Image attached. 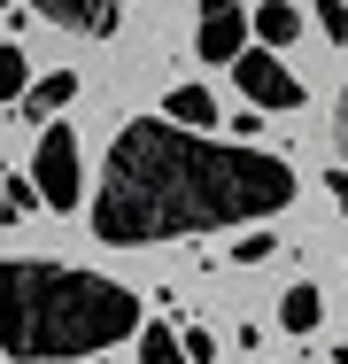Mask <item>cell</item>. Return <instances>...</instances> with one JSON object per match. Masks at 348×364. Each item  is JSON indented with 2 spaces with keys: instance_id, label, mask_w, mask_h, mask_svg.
Masks as SVG:
<instances>
[{
  "instance_id": "cell-1",
  "label": "cell",
  "mask_w": 348,
  "mask_h": 364,
  "mask_svg": "<svg viewBox=\"0 0 348 364\" xmlns=\"http://www.w3.org/2000/svg\"><path fill=\"white\" fill-rule=\"evenodd\" d=\"M294 202V171L256 140L178 132L163 117H139L109 140V171L93 194V240L109 248H155L186 232L256 225Z\"/></svg>"
},
{
  "instance_id": "cell-2",
  "label": "cell",
  "mask_w": 348,
  "mask_h": 364,
  "mask_svg": "<svg viewBox=\"0 0 348 364\" xmlns=\"http://www.w3.org/2000/svg\"><path fill=\"white\" fill-rule=\"evenodd\" d=\"M139 333V294L101 279V272H70L39 256H8L0 264V349L16 364H62V357H101Z\"/></svg>"
},
{
  "instance_id": "cell-3",
  "label": "cell",
  "mask_w": 348,
  "mask_h": 364,
  "mask_svg": "<svg viewBox=\"0 0 348 364\" xmlns=\"http://www.w3.org/2000/svg\"><path fill=\"white\" fill-rule=\"evenodd\" d=\"M31 186H39L47 210H77V194H85V163H77V132H70V124H47V132H39Z\"/></svg>"
},
{
  "instance_id": "cell-4",
  "label": "cell",
  "mask_w": 348,
  "mask_h": 364,
  "mask_svg": "<svg viewBox=\"0 0 348 364\" xmlns=\"http://www.w3.org/2000/svg\"><path fill=\"white\" fill-rule=\"evenodd\" d=\"M232 85H240V101H248V109H263V117H278V109H302V77L286 70L271 47H256V55L240 47V55H232Z\"/></svg>"
},
{
  "instance_id": "cell-5",
  "label": "cell",
  "mask_w": 348,
  "mask_h": 364,
  "mask_svg": "<svg viewBox=\"0 0 348 364\" xmlns=\"http://www.w3.org/2000/svg\"><path fill=\"white\" fill-rule=\"evenodd\" d=\"M240 47H248V16H240V0H194V55L232 63Z\"/></svg>"
},
{
  "instance_id": "cell-6",
  "label": "cell",
  "mask_w": 348,
  "mask_h": 364,
  "mask_svg": "<svg viewBox=\"0 0 348 364\" xmlns=\"http://www.w3.org/2000/svg\"><path fill=\"white\" fill-rule=\"evenodd\" d=\"M70 101H77V70H55V77H31V85L16 93V117H31V124H55Z\"/></svg>"
},
{
  "instance_id": "cell-7",
  "label": "cell",
  "mask_w": 348,
  "mask_h": 364,
  "mask_svg": "<svg viewBox=\"0 0 348 364\" xmlns=\"http://www.w3.org/2000/svg\"><path fill=\"white\" fill-rule=\"evenodd\" d=\"M47 23H62V31H85V39H101V31H116V0H31Z\"/></svg>"
},
{
  "instance_id": "cell-8",
  "label": "cell",
  "mask_w": 348,
  "mask_h": 364,
  "mask_svg": "<svg viewBox=\"0 0 348 364\" xmlns=\"http://www.w3.org/2000/svg\"><path fill=\"white\" fill-rule=\"evenodd\" d=\"M163 124H178V132H217V101H209L202 85H178V93L163 101Z\"/></svg>"
},
{
  "instance_id": "cell-9",
  "label": "cell",
  "mask_w": 348,
  "mask_h": 364,
  "mask_svg": "<svg viewBox=\"0 0 348 364\" xmlns=\"http://www.w3.org/2000/svg\"><path fill=\"white\" fill-rule=\"evenodd\" d=\"M256 39H263V47L302 39V8H294V0H263V8H256Z\"/></svg>"
},
{
  "instance_id": "cell-10",
  "label": "cell",
  "mask_w": 348,
  "mask_h": 364,
  "mask_svg": "<svg viewBox=\"0 0 348 364\" xmlns=\"http://www.w3.org/2000/svg\"><path fill=\"white\" fill-rule=\"evenodd\" d=\"M317 318H325V294L317 287H286V302H278V326H286V333H317Z\"/></svg>"
},
{
  "instance_id": "cell-11",
  "label": "cell",
  "mask_w": 348,
  "mask_h": 364,
  "mask_svg": "<svg viewBox=\"0 0 348 364\" xmlns=\"http://www.w3.org/2000/svg\"><path fill=\"white\" fill-rule=\"evenodd\" d=\"M139 364H186L178 326H139Z\"/></svg>"
},
{
  "instance_id": "cell-12",
  "label": "cell",
  "mask_w": 348,
  "mask_h": 364,
  "mask_svg": "<svg viewBox=\"0 0 348 364\" xmlns=\"http://www.w3.org/2000/svg\"><path fill=\"white\" fill-rule=\"evenodd\" d=\"M23 85H31V63H23V47H16V39H0V101H16Z\"/></svg>"
},
{
  "instance_id": "cell-13",
  "label": "cell",
  "mask_w": 348,
  "mask_h": 364,
  "mask_svg": "<svg viewBox=\"0 0 348 364\" xmlns=\"http://www.w3.org/2000/svg\"><path fill=\"white\" fill-rule=\"evenodd\" d=\"M0 194H8V210L23 218V210H39V186L31 178H16V171H0Z\"/></svg>"
},
{
  "instance_id": "cell-14",
  "label": "cell",
  "mask_w": 348,
  "mask_h": 364,
  "mask_svg": "<svg viewBox=\"0 0 348 364\" xmlns=\"http://www.w3.org/2000/svg\"><path fill=\"white\" fill-rule=\"evenodd\" d=\"M278 240L271 232H248V240H232V264H263V256H271Z\"/></svg>"
},
{
  "instance_id": "cell-15",
  "label": "cell",
  "mask_w": 348,
  "mask_h": 364,
  "mask_svg": "<svg viewBox=\"0 0 348 364\" xmlns=\"http://www.w3.org/2000/svg\"><path fill=\"white\" fill-rule=\"evenodd\" d=\"M317 31H325V39H348V8L341 0H317Z\"/></svg>"
},
{
  "instance_id": "cell-16",
  "label": "cell",
  "mask_w": 348,
  "mask_h": 364,
  "mask_svg": "<svg viewBox=\"0 0 348 364\" xmlns=\"http://www.w3.org/2000/svg\"><path fill=\"white\" fill-rule=\"evenodd\" d=\"M178 349H186V364H209V357H217V341H209L202 326H186V333H178Z\"/></svg>"
},
{
  "instance_id": "cell-17",
  "label": "cell",
  "mask_w": 348,
  "mask_h": 364,
  "mask_svg": "<svg viewBox=\"0 0 348 364\" xmlns=\"http://www.w3.org/2000/svg\"><path fill=\"white\" fill-rule=\"evenodd\" d=\"M333 140H341V155H348V85H341V109H333Z\"/></svg>"
},
{
  "instance_id": "cell-18",
  "label": "cell",
  "mask_w": 348,
  "mask_h": 364,
  "mask_svg": "<svg viewBox=\"0 0 348 364\" xmlns=\"http://www.w3.org/2000/svg\"><path fill=\"white\" fill-rule=\"evenodd\" d=\"M325 194H333V202L348 210V171H325Z\"/></svg>"
},
{
  "instance_id": "cell-19",
  "label": "cell",
  "mask_w": 348,
  "mask_h": 364,
  "mask_svg": "<svg viewBox=\"0 0 348 364\" xmlns=\"http://www.w3.org/2000/svg\"><path fill=\"white\" fill-rule=\"evenodd\" d=\"M0 225H16V210H8V194H0Z\"/></svg>"
},
{
  "instance_id": "cell-20",
  "label": "cell",
  "mask_w": 348,
  "mask_h": 364,
  "mask_svg": "<svg viewBox=\"0 0 348 364\" xmlns=\"http://www.w3.org/2000/svg\"><path fill=\"white\" fill-rule=\"evenodd\" d=\"M333 364H348V349H333Z\"/></svg>"
},
{
  "instance_id": "cell-21",
  "label": "cell",
  "mask_w": 348,
  "mask_h": 364,
  "mask_svg": "<svg viewBox=\"0 0 348 364\" xmlns=\"http://www.w3.org/2000/svg\"><path fill=\"white\" fill-rule=\"evenodd\" d=\"M0 8H8V0H0Z\"/></svg>"
}]
</instances>
